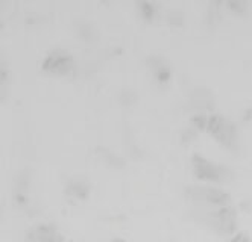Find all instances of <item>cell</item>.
Here are the masks:
<instances>
[{
	"label": "cell",
	"instance_id": "ba28073f",
	"mask_svg": "<svg viewBox=\"0 0 252 242\" xmlns=\"http://www.w3.org/2000/svg\"><path fill=\"white\" fill-rule=\"evenodd\" d=\"M140 6H141V12L145 14L146 17H151V15H154V12H155V9H154V3H149V2H143V3H140Z\"/></svg>",
	"mask_w": 252,
	"mask_h": 242
},
{
	"label": "cell",
	"instance_id": "3957f363",
	"mask_svg": "<svg viewBox=\"0 0 252 242\" xmlns=\"http://www.w3.org/2000/svg\"><path fill=\"white\" fill-rule=\"evenodd\" d=\"M193 165H194L196 174L201 179H205V180L218 182V180H222L226 174V170L223 168V166L214 163L213 161L207 159L205 156H202L199 153L193 155Z\"/></svg>",
	"mask_w": 252,
	"mask_h": 242
},
{
	"label": "cell",
	"instance_id": "9c48e42d",
	"mask_svg": "<svg viewBox=\"0 0 252 242\" xmlns=\"http://www.w3.org/2000/svg\"><path fill=\"white\" fill-rule=\"evenodd\" d=\"M229 242H251V239H249L246 235L240 233V235H236V236H234Z\"/></svg>",
	"mask_w": 252,
	"mask_h": 242
},
{
	"label": "cell",
	"instance_id": "30bf717a",
	"mask_svg": "<svg viewBox=\"0 0 252 242\" xmlns=\"http://www.w3.org/2000/svg\"><path fill=\"white\" fill-rule=\"evenodd\" d=\"M111 242H125L123 239H114V241H111Z\"/></svg>",
	"mask_w": 252,
	"mask_h": 242
},
{
	"label": "cell",
	"instance_id": "277c9868",
	"mask_svg": "<svg viewBox=\"0 0 252 242\" xmlns=\"http://www.w3.org/2000/svg\"><path fill=\"white\" fill-rule=\"evenodd\" d=\"M26 239L29 242H61L63 236L61 233L50 224H40L32 227Z\"/></svg>",
	"mask_w": 252,
	"mask_h": 242
},
{
	"label": "cell",
	"instance_id": "8992f818",
	"mask_svg": "<svg viewBox=\"0 0 252 242\" xmlns=\"http://www.w3.org/2000/svg\"><path fill=\"white\" fill-rule=\"evenodd\" d=\"M151 65H152L154 73L157 74V78H158V79H161V81L169 79V76H170V68H169V65H167L163 59H161V58H157L155 61H151Z\"/></svg>",
	"mask_w": 252,
	"mask_h": 242
},
{
	"label": "cell",
	"instance_id": "6da1fadb",
	"mask_svg": "<svg viewBox=\"0 0 252 242\" xmlns=\"http://www.w3.org/2000/svg\"><path fill=\"white\" fill-rule=\"evenodd\" d=\"M187 194L204 203H208L211 206L220 208V206H228L229 203V195L220 188H216L211 185H191L187 186Z\"/></svg>",
	"mask_w": 252,
	"mask_h": 242
},
{
	"label": "cell",
	"instance_id": "7a4b0ae2",
	"mask_svg": "<svg viewBox=\"0 0 252 242\" xmlns=\"http://www.w3.org/2000/svg\"><path fill=\"white\" fill-rule=\"evenodd\" d=\"M207 127L213 132V135L222 141L223 144L232 147L236 145V138H237V130L234 124L226 120L222 115H213L207 120Z\"/></svg>",
	"mask_w": 252,
	"mask_h": 242
},
{
	"label": "cell",
	"instance_id": "5b68a950",
	"mask_svg": "<svg viewBox=\"0 0 252 242\" xmlns=\"http://www.w3.org/2000/svg\"><path fill=\"white\" fill-rule=\"evenodd\" d=\"M73 65V58L65 50H53L47 54V58L43 62L46 70L52 71H67Z\"/></svg>",
	"mask_w": 252,
	"mask_h": 242
},
{
	"label": "cell",
	"instance_id": "52a82bcc",
	"mask_svg": "<svg viewBox=\"0 0 252 242\" xmlns=\"http://www.w3.org/2000/svg\"><path fill=\"white\" fill-rule=\"evenodd\" d=\"M68 186L71 188V192H75V195H85V192H87V183L84 180L75 179L68 183Z\"/></svg>",
	"mask_w": 252,
	"mask_h": 242
}]
</instances>
